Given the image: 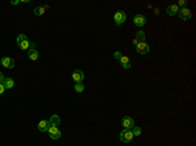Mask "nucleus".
<instances>
[{
	"label": "nucleus",
	"instance_id": "nucleus-20",
	"mask_svg": "<svg viewBox=\"0 0 196 146\" xmlns=\"http://www.w3.org/2000/svg\"><path fill=\"white\" fill-rule=\"evenodd\" d=\"M84 84H76L75 85V90H76L77 93H83L84 91Z\"/></svg>",
	"mask_w": 196,
	"mask_h": 146
},
{
	"label": "nucleus",
	"instance_id": "nucleus-23",
	"mask_svg": "<svg viewBox=\"0 0 196 146\" xmlns=\"http://www.w3.org/2000/svg\"><path fill=\"white\" fill-rule=\"evenodd\" d=\"M183 7V8H184V5H186V1H184V0H180V1L179 3H178V7Z\"/></svg>",
	"mask_w": 196,
	"mask_h": 146
},
{
	"label": "nucleus",
	"instance_id": "nucleus-10",
	"mask_svg": "<svg viewBox=\"0 0 196 146\" xmlns=\"http://www.w3.org/2000/svg\"><path fill=\"white\" fill-rule=\"evenodd\" d=\"M133 24L139 27H142L145 24H147V19H145L144 15H136L133 17Z\"/></svg>",
	"mask_w": 196,
	"mask_h": 146
},
{
	"label": "nucleus",
	"instance_id": "nucleus-1",
	"mask_svg": "<svg viewBox=\"0 0 196 146\" xmlns=\"http://www.w3.org/2000/svg\"><path fill=\"white\" fill-rule=\"evenodd\" d=\"M17 44H19V47L21 50H24V51H26V50H30V47L33 48V43L28 39L26 35H24V34H20L19 37H17Z\"/></svg>",
	"mask_w": 196,
	"mask_h": 146
},
{
	"label": "nucleus",
	"instance_id": "nucleus-18",
	"mask_svg": "<svg viewBox=\"0 0 196 146\" xmlns=\"http://www.w3.org/2000/svg\"><path fill=\"white\" fill-rule=\"evenodd\" d=\"M45 9H46L45 7H37V8L34 9V15H35V16H42V15H45V12H46Z\"/></svg>",
	"mask_w": 196,
	"mask_h": 146
},
{
	"label": "nucleus",
	"instance_id": "nucleus-5",
	"mask_svg": "<svg viewBox=\"0 0 196 146\" xmlns=\"http://www.w3.org/2000/svg\"><path fill=\"white\" fill-rule=\"evenodd\" d=\"M47 132L52 140H59V138L62 137V130H60L58 127H50Z\"/></svg>",
	"mask_w": 196,
	"mask_h": 146
},
{
	"label": "nucleus",
	"instance_id": "nucleus-3",
	"mask_svg": "<svg viewBox=\"0 0 196 146\" xmlns=\"http://www.w3.org/2000/svg\"><path fill=\"white\" fill-rule=\"evenodd\" d=\"M72 80L75 81L76 84H83L84 82V78H85V74L83 70H80V69H77V70H73V73H72Z\"/></svg>",
	"mask_w": 196,
	"mask_h": 146
},
{
	"label": "nucleus",
	"instance_id": "nucleus-4",
	"mask_svg": "<svg viewBox=\"0 0 196 146\" xmlns=\"http://www.w3.org/2000/svg\"><path fill=\"white\" fill-rule=\"evenodd\" d=\"M126 20H127V15L123 10H119V12H116L114 15V21H115L116 25H122L123 22H126Z\"/></svg>",
	"mask_w": 196,
	"mask_h": 146
},
{
	"label": "nucleus",
	"instance_id": "nucleus-19",
	"mask_svg": "<svg viewBox=\"0 0 196 146\" xmlns=\"http://www.w3.org/2000/svg\"><path fill=\"white\" fill-rule=\"evenodd\" d=\"M131 130H132V134H133V136H140V134H141V128L137 127V125H135Z\"/></svg>",
	"mask_w": 196,
	"mask_h": 146
},
{
	"label": "nucleus",
	"instance_id": "nucleus-21",
	"mask_svg": "<svg viewBox=\"0 0 196 146\" xmlns=\"http://www.w3.org/2000/svg\"><path fill=\"white\" fill-rule=\"evenodd\" d=\"M122 56H123V54H122L120 51H115V52H114V58H115L116 60H120V58H122Z\"/></svg>",
	"mask_w": 196,
	"mask_h": 146
},
{
	"label": "nucleus",
	"instance_id": "nucleus-6",
	"mask_svg": "<svg viewBox=\"0 0 196 146\" xmlns=\"http://www.w3.org/2000/svg\"><path fill=\"white\" fill-rule=\"evenodd\" d=\"M178 15H179V19L183 20V21H188L191 19V10L188 8H179V12H178Z\"/></svg>",
	"mask_w": 196,
	"mask_h": 146
},
{
	"label": "nucleus",
	"instance_id": "nucleus-16",
	"mask_svg": "<svg viewBox=\"0 0 196 146\" xmlns=\"http://www.w3.org/2000/svg\"><path fill=\"white\" fill-rule=\"evenodd\" d=\"M3 85H4L5 89H13L15 87V80L13 78H4Z\"/></svg>",
	"mask_w": 196,
	"mask_h": 146
},
{
	"label": "nucleus",
	"instance_id": "nucleus-12",
	"mask_svg": "<svg viewBox=\"0 0 196 146\" xmlns=\"http://www.w3.org/2000/svg\"><path fill=\"white\" fill-rule=\"evenodd\" d=\"M119 62H120V65H122L124 69H130L131 68V62H130V58H128V56L123 55Z\"/></svg>",
	"mask_w": 196,
	"mask_h": 146
},
{
	"label": "nucleus",
	"instance_id": "nucleus-22",
	"mask_svg": "<svg viewBox=\"0 0 196 146\" xmlns=\"http://www.w3.org/2000/svg\"><path fill=\"white\" fill-rule=\"evenodd\" d=\"M4 91H5L4 85H3V84H0V95H1V94H4Z\"/></svg>",
	"mask_w": 196,
	"mask_h": 146
},
{
	"label": "nucleus",
	"instance_id": "nucleus-8",
	"mask_svg": "<svg viewBox=\"0 0 196 146\" xmlns=\"http://www.w3.org/2000/svg\"><path fill=\"white\" fill-rule=\"evenodd\" d=\"M1 65L4 67V68L7 69H12V68H15V60L13 59H10L9 56H4V58L1 59Z\"/></svg>",
	"mask_w": 196,
	"mask_h": 146
},
{
	"label": "nucleus",
	"instance_id": "nucleus-9",
	"mask_svg": "<svg viewBox=\"0 0 196 146\" xmlns=\"http://www.w3.org/2000/svg\"><path fill=\"white\" fill-rule=\"evenodd\" d=\"M136 50L140 55H147L149 52V44L147 42H140V43L136 46Z\"/></svg>",
	"mask_w": 196,
	"mask_h": 146
},
{
	"label": "nucleus",
	"instance_id": "nucleus-15",
	"mask_svg": "<svg viewBox=\"0 0 196 146\" xmlns=\"http://www.w3.org/2000/svg\"><path fill=\"white\" fill-rule=\"evenodd\" d=\"M28 58H29L30 60H38L39 59V52L37 51V50H35L34 47L33 48H30L29 50V52H28Z\"/></svg>",
	"mask_w": 196,
	"mask_h": 146
},
{
	"label": "nucleus",
	"instance_id": "nucleus-24",
	"mask_svg": "<svg viewBox=\"0 0 196 146\" xmlns=\"http://www.w3.org/2000/svg\"><path fill=\"white\" fill-rule=\"evenodd\" d=\"M4 78H5V77H4V74H3L1 72H0V84H3V81H4Z\"/></svg>",
	"mask_w": 196,
	"mask_h": 146
},
{
	"label": "nucleus",
	"instance_id": "nucleus-14",
	"mask_svg": "<svg viewBox=\"0 0 196 146\" xmlns=\"http://www.w3.org/2000/svg\"><path fill=\"white\" fill-rule=\"evenodd\" d=\"M38 130L39 132H47L48 130V120H41L38 123Z\"/></svg>",
	"mask_w": 196,
	"mask_h": 146
},
{
	"label": "nucleus",
	"instance_id": "nucleus-11",
	"mask_svg": "<svg viewBox=\"0 0 196 146\" xmlns=\"http://www.w3.org/2000/svg\"><path fill=\"white\" fill-rule=\"evenodd\" d=\"M178 12H179V7H178L177 4H171V5H169L166 8V15L167 16H175V15H178Z\"/></svg>",
	"mask_w": 196,
	"mask_h": 146
},
{
	"label": "nucleus",
	"instance_id": "nucleus-7",
	"mask_svg": "<svg viewBox=\"0 0 196 146\" xmlns=\"http://www.w3.org/2000/svg\"><path fill=\"white\" fill-rule=\"evenodd\" d=\"M122 125L124 127V129H132L135 127V120L130 116H124L122 119Z\"/></svg>",
	"mask_w": 196,
	"mask_h": 146
},
{
	"label": "nucleus",
	"instance_id": "nucleus-25",
	"mask_svg": "<svg viewBox=\"0 0 196 146\" xmlns=\"http://www.w3.org/2000/svg\"><path fill=\"white\" fill-rule=\"evenodd\" d=\"M19 0H12V1H10V4H12V5H17V4H19Z\"/></svg>",
	"mask_w": 196,
	"mask_h": 146
},
{
	"label": "nucleus",
	"instance_id": "nucleus-17",
	"mask_svg": "<svg viewBox=\"0 0 196 146\" xmlns=\"http://www.w3.org/2000/svg\"><path fill=\"white\" fill-rule=\"evenodd\" d=\"M136 41L140 43V42H145V39H147V35H145V33L142 30H139V31H136Z\"/></svg>",
	"mask_w": 196,
	"mask_h": 146
},
{
	"label": "nucleus",
	"instance_id": "nucleus-2",
	"mask_svg": "<svg viewBox=\"0 0 196 146\" xmlns=\"http://www.w3.org/2000/svg\"><path fill=\"white\" fill-rule=\"evenodd\" d=\"M133 137L135 136L132 134V130L131 129H123L119 134V138H120V141L122 142H131Z\"/></svg>",
	"mask_w": 196,
	"mask_h": 146
},
{
	"label": "nucleus",
	"instance_id": "nucleus-13",
	"mask_svg": "<svg viewBox=\"0 0 196 146\" xmlns=\"http://www.w3.org/2000/svg\"><path fill=\"white\" fill-rule=\"evenodd\" d=\"M60 124V117L58 115H52L48 120V128L50 127H58Z\"/></svg>",
	"mask_w": 196,
	"mask_h": 146
}]
</instances>
